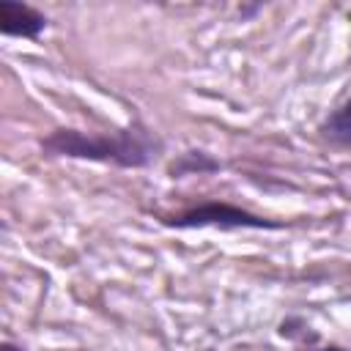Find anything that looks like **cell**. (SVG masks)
<instances>
[{
	"label": "cell",
	"instance_id": "obj_2",
	"mask_svg": "<svg viewBox=\"0 0 351 351\" xmlns=\"http://www.w3.org/2000/svg\"><path fill=\"white\" fill-rule=\"evenodd\" d=\"M165 225L170 228H181V230H189V228H219V230H277L282 228V222H271L266 217H258L247 208H239L233 203H225V200H206V203H197L186 211H181L178 217H170L165 219Z\"/></svg>",
	"mask_w": 351,
	"mask_h": 351
},
{
	"label": "cell",
	"instance_id": "obj_4",
	"mask_svg": "<svg viewBox=\"0 0 351 351\" xmlns=\"http://www.w3.org/2000/svg\"><path fill=\"white\" fill-rule=\"evenodd\" d=\"M222 167V162L219 159H214L211 154H206V151H184V154H178L173 162H170V167H167V173L173 176V178H184V176H203V173H214V170H219Z\"/></svg>",
	"mask_w": 351,
	"mask_h": 351
},
{
	"label": "cell",
	"instance_id": "obj_3",
	"mask_svg": "<svg viewBox=\"0 0 351 351\" xmlns=\"http://www.w3.org/2000/svg\"><path fill=\"white\" fill-rule=\"evenodd\" d=\"M49 19L44 11L27 5V3H14V0H0V33L11 38H38L47 30Z\"/></svg>",
	"mask_w": 351,
	"mask_h": 351
},
{
	"label": "cell",
	"instance_id": "obj_6",
	"mask_svg": "<svg viewBox=\"0 0 351 351\" xmlns=\"http://www.w3.org/2000/svg\"><path fill=\"white\" fill-rule=\"evenodd\" d=\"M0 351H25V348H19V346H14V343H3Z\"/></svg>",
	"mask_w": 351,
	"mask_h": 351
},
{
	"label": "cell",
	"instance_id": "obj_1",
	"mask_svg": "<svg viewBox=\"0 0 351 351\" xmlns=\"http://www.w3.org/2000/svg\"><path fill=\"white\" fill-rule=\"evenodd\" d=\"M162 137L148 129L143 121H132L115 132H80V129H55L41 140V151L49 156L88 159L101 165H115L126 170L148 167L162 154Z\"/></svg>",
	"mask_w": 351,
	"mask_h": 351
},
{
	"label": "cell",
	"instance_id": "obj_5",
	"mask_svg": "<svg viewBox=\"0 0 351 351\" xmlns=\"http://www.w3.org/2000/svg\"><path fill=\"white\" fill-rule=\"evenodd\" d=\"M321 134L340 148H351V99H346L329 118L321 123Z\"/></svg>",
	"mask_w": 351,
	"mask_h": 351
},
{
	"label": "cell",
	"instance_id": "obj_7",
	"mask_svg": "<svg viewBox=\"0 0 351 351\" xmlns=\"http://www.w3.org/2000/svg\"><path fill=\"white\" fill-rule=\"evenodd\" d=\"M318 351H351V348H340V346H326V348H318Z\"/></svg>",
	"mask_w": 351,
	"mask_h": 351
}]
</instances>
